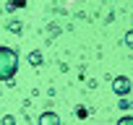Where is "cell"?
Segmentation results:
<instances>
[{
  "label": "cell",
  "mask_w": 133,
  "mask_h": 125,
  "mask_svg": "<svg viewBox=\"0 0 133 125\" xmlns=\"http://www.w3.org/2000/svg\"><path fill=\"white\" fill-rule=\"evenodd\" d=\"M18 71V55L11 47H0V81L13 78Z\"/></svg>",
  "instance_id": "6da1fadb"
},
{
  "label": "cell",
  "mask_w": 133,
  "mask_h": 125,
  "mask_svg": "<svg viewBox=\"0 0 133 125\" xmlns=\"http://www.w3.org/2000/svg\"><path fill=\"white\" fill-rule=\"evenodd\" d=\"M112 89H115V94H120V96H125V94L130 91V81H128L125 76H117V78L112 81Z\"/></svg>",
  "instance_id": "7a4b0ae2"
},
{
  "label": "cell",
  "mask_w": 133,
  "mask_h": 125,
  "mask_svg": "<svg viewBox=\"0 0 133 125\" xmlns=\"http://www.w3.org/2000/svg\"><path fill=\"white\" fill-rule=\"evenodd\" d=\"M42 122H57L55 115H42Z\"/></svg>",
  "instance_id": "3957f363"
},
{
  "label": "cell",
  "mask_w": 133,
  "mask_h": 125,
  "mask_svg": "<svg viewBox=\"0 0 133 125\" xmlns=\"http://www.w3.org/2000/svg\"><path fill=\"white\" fill-rule=\"evenodd\" d=\"M125 44H128V47H133V31H128V34H125Z\"/></svg>",
  "instance_id": "277c9868"
}]
</instances>
